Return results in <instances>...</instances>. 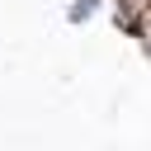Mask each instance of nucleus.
<instances>
[{"mask_svg":"<svg viewBox=\"0 0 151 151\" xmlns=\"http://www.w3.org/2000/svg\"><path fill=\"white\" fill-rule=\"evenodd\" d=\"M94 14V0H80V5H71V24H80V19H90Z\"/></svg>","mask_w":151,"mask_h":151,"instance_id":"1","label":"nucleus"}]
</instances>
